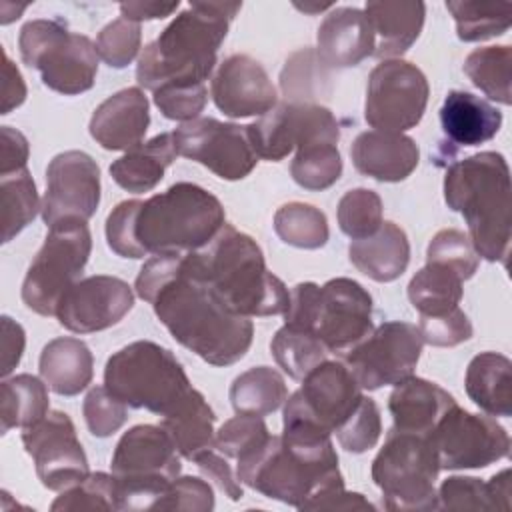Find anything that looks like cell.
<instances>
[{
    "instance_id": "31",
    "label": "cell",
    "mask_w": 512,
    "mask_h": 512,
    "mask_svg": "<svg viewBox=\"0 0 512 512\" xmlns=\"http://www.w3.org/2000/svg\"><path fill=\"white\" fill-rule=\"evenodd\" d=\"M178 150L172 132L158 134L144 144L128 150L110 164L112 180L134 194H144L156 188L164 178V170L176 160Z\"/></svg>"
},
{
    "instance_id": "35",
    "label": "cell",
    "mask_w": 512,
    "mask_h": 512,
    "mask_svg": "<svg viewBox=\"0 0 512 512\" xmlns=\"http://www.w3.org/2000/svg\"><path fill=\"white\" fill-rule=\"evenodd\" d=\"M288 398L282 374L270 366H256L234 378L230 386V402L236 414L268 416L276 412Z\"/></svg>"
},
{
    "instance_id": "12",
    "label": "cell",
    "mask_w": 512,
    "mask_h": 512,
    "mask_svg": "<svg viewBox=\"0 0 512 512\" xmlns=\"http://www.w3.org/2000/svg\"><path fill=\"white\" fill-rule=\"evenodd\" d=\"M92 252L84 220H64L48 228L22 282V302L40 316H56L64 294L78 282Z\"/></svg>"
},
{
    "instance_id": "33",
    "label": "cell",
    "mask_w": 512,
    "mask_h": 512,
    "mask_svg": "<svg viewBox=\"0 0 512 512\" xmlns=\"http://www.w3.org/2000/svg\"><path fill=\"white\" fill-rule=\"evenodd\" d=\"M214 410L194 388L170 414L162 416V428L172 438L178 454L192 460L214 448Z\"/></svg>"
},
{
    "instance_id": "47",
    "label": "cell",
    "mask_w": 512,
    "mask_h": 512,
    "mask_svg": "<svg viewBox=\"0 0 512 512\" xmlns=\"http://www.w3.org/2000/svg\"><path fill=\"white\" fill-rule=\"evenodd\" d=\"M140 44V24L120 16L98 32L96 52L110 68H126L138 56Z\"/></svg>"
},
{
    "instance_id": "11",
    "label": "cell",
    "mask_w": 512,
    "mask_h": 512,
    "mask_svg": "<svg viewBox=\"0 0 512 512\" xmlns=\"http://www.w3.org/2000/svg\"><path fill=\"white\" fill-rule=\"evenodd\" d=\"M20 58L28 68H36L44 86L50 90L76 96L94 86L98 74L96 44L70 32L56 20H30L18 36Z\"/></svg>"
},
{
    "instance_id": "4",
    "label": "cell",
    "mask_w": 512,
    "mask_h": 512,
    "mask_svg": "<svg viewBox=\"0 0 512 512\" xmlns=\"http://www.w3.org/2000/svg\"><path fill=\"white\" fill-rule=\"evenodd\" d=\"M242 2H190L150 42L136 66V80L146 90L204 84L216 66V54Z\"/></svg>"
},
{
    "instance_id": "46",
    "label": "cell",
    "mask_w": 512,
    "mask_h": 512,
    "mask_svg": "<svg viewBox=\"0 0 512 512\" xmlns=\"http://www.w3.org/2000/svg\"><path fill=\"white\" fill-rule=\"evenodd\" d=\"M56 510H118L114 476L106 472L88 474L82 482L66 488L50 506Z\"/></svg>"
},
{
    "instance_id": "1",
    "label": "cell",
    "mask_w": 512,
    "mask_h": 512,
    "mask_svg": "<svg viewBox=\"0 0 512 512\" xmlns=\"http://www.w3.org/2000/svg\"><path fill=\"white\" fill-rule=\"evenodd\" d=\"M136 294L152 304L154 314L178 344L212 366H230L246 356L254 326L230 312L196 274L182 254H156L144 262Z\"/></svg>"
},
{
    "instance_id": "36",
    "label": "cell",
    "mask_w": 512,
    "mask_h": 512,
    "mask_svg": "<svg viewBox=\"0 0 512 512\" xmlns=\"http://www.w3.org/2000/svg\"><path fill=\"white\" fill-rule=\"evenodd\" d=\"M462 278L446 266L426 264L408 284V300L420 316L450 312L462 300Z\"/></svg>"
},
{
    "instance_id": "48",
    "label": "cell",
    "mask_w": 512,
    "mask_h": 512,
    "mask_svg": "<svg viewBox=\"0 0 512 512\" xmlns=\"http://www.w3.org/2000/svg\"><path fill=\"white\" fill-rule=\"evenodd\" d=\"M338 444L352 454H362L374 448L382 434V420L376 402L362 396L356 410L346 418V422L334 432Z\"/></svg>"
},
{
    "instance_id": "17",
    "label": "cell",
    "mask_w": 512,
    "mask_h": 512,
    "mask_svg": "<svg viewBox=\"0 0 512 512\" xmlns=\"http://www.w3.org/2000/svg\"><path fill=\"white\" fill-rule=\"evenodd\" d=\"M172 136L180 156L206 166L222 180H242L258 162L246 126L196 118L178 126Z\"/></svg>"
},
{
    "instance_id": "41",
    "label": "cell",
    "mask_w": 512,
    "mask_h": 512,
    "mask_svg": "<svg viewBox=\"0 0 512 512\" xmlns=\"http://www.w3.org/2000/svg\"><path fill=\"white\" fill-rule=\"evenodd\" d=\"M276 364L294 380H302L312 368L328 360L324 344L308 330L284 324L270 342Z\"/></svg>"
},
{
    "instance_id": "22",
    "label": "cell",
    "mask_w": 512,
    "mask_h": 512,
    "mask_svg": "<svg viewBox=\"0 0 512 512\" xmlns=\"http://www.w3.org/2000/svg\"><path fill=\"white\" fill-rule=\"evenodd\" d=\"M210 94L216 108L228 118L262 116L278 102L268 72L248 54H232L220 62Z\"/></svg>"
},
{
    "instance_id": "8",
    "label": "cell",
    "mask_w": 512,
    "mask_h": 512,
    "mask_svg": "<svg viewBox=\"0 0 512 512\" xmlns=\"http://www.w3.org/2000/svg\"><path fill=\"white\" fill-rule=\"evenodd\" d=\"M104 386L126 406L158 416L170 414L194 390L178 358L152 340L114 352L104 368Z\"/></svg>"
},
{
    "instance_id": "16",
    "label": "cell",
    "mask_w": 512,
    "mask_h": 512,
    "mask_svg": "<svg viewBox=\"0 0 512 512\" xmlns=\"http://www.w3.org/2000/svg\"><path fill=\"white\" fill-rule=\"evenodd\" d=\"M440 470L486 468L510 452V436L490 416L472 414L458 404L450 406L428 434Z\"/></svg>"
},
{
    "instance_id": "25",
    "label": "cell",
    "mask_w": 512,
    "mask_h": 512,
    "mask_svg": "<svg viewBox=\"0 0 512 512\" xmlns=\"http://www.w3.org/2000/svg\"><path fill=\"white\" fill-rule=\"evenodd\" d=\"M354 168L378 182H402L418 166L420 148L402 132L368 130L354 138L350 146Z\"/></svg>"
},
{
    "instance_id": "18",
    "label": "cell",
    "mask_w": 512,
    "mask_h": 512,
    "mask_svg": "<svg viewBox=\"0 0 512 512\" xmlns=\"http://www.w3.org/2000/svg\"><path fill=\"white\" fill-rule=\"evenodd\" d=\"M362 388L342 360H324L286 400L284 418L308 420L334 434L362 400Z\"/></svg>"
},
{
    "instance_id": "43",
    "label": "cell",
    "mask_w": 512,
    "mask_h": 512,
    "mask_svg": "<svg viewBox=\"0 0 512 512\" xmlns=\"http://www.w3.org/2000/svg\"><path fill=\"white\" fill-rule=\"evenodd\" d=\"M336 218L340 230L352 238L360 240L372 236L382 220V198L368 188L348 190L336 208Z\"/></svg>"
},
{
    "instance_id": "49",
    "label": "cell",
    "mask_w": 512,
    "mask_h": 512,
    "mask_svg": "<svg viewBox=\"0 0 512 512\" xmlns=\"http://www.w3.org/2000/svg\"><path fill=\"white\" fill-rule=\"evenodd\" d=\"M84 420L92 436L108 438L118 432L128 420L126 404L116 398L106 386H94L82 404Z\"/></svg>"
},
{
    "instance_id": "24",
    "label": "cell",
    "mask_w": 512,
    "mask_h": 512,
    "mask_svg": "<svg viewBox=\"0 0 512 512\" xmlns=\"http://www.w3.org/2000/svg\"><path fill=\"white\" fill-rule=\"evenodd\" d=\"M150 124L148 98L138 86L106 98L90 118V136L104 150H132L142 144Z\"/></svg>"
},
{
    "instance_id": "62",
    "label": "cell",
    "mask_w": 512,
    "mask_h": 512,
    "mask_svg": "<svg viewBox=\"0 0 512 512\" xmlns=\"http://www.w3.org/2000/svg\"><path fill=\"white\" fill-rule=\"evenodd\" d=\"M298 10H304V12H308V14H316V12H322V10H326V8H332V4L328 2V4H308V2H304V4H294Z\"/></svg>"
},
{
    "instance_id": "23",
    "label": "cell",
    "mask_w": 512,
    "mask_h": 512,
    "mask_svg": "<svg viewBox=\"0 0 512 512\" xmlns=\"http://www.w3.org/2000/svg\"><path fill=\"white\" fill-rule=\"evenodd\" d=\"M316 56L328 68H350L374 54L376 36L360 8H332L316 34Z\"/></svg>"
},
{
    "instance_id": "37",
    "label": "cell",
    "mask_w": 512,
    "mask_h": 512,
    "mask_svg": "<svg viewBox=\"0 0 512 512\" xmlns=\"http://www.w3.org/2000/svg\"><path fill=\"white\" fill-rule=\"evenodd\" d=\"M446 10L456 22L462 42H482L502 36L512 26V2L448 0Z\"/></svg>"
},
{
    "instance_id": "39",
    "label": "cell",
    "mask_w": 512,
    "mask_h": 512,
    "mask_svg": "<svg viewBox=\"0 0 512 512\" xmlns=\"http://www.w3.org/2000/svg\"><path fill=\"white\" fill-rule=\"evenodd\" d=\"M274 232L284 244L302 250H318L330 236L326 214L304 202L280 206L274 214Z\"/></svg>"
},
{
    "instance_id": "14",
    "label": "cell",
    "mask_w": 512,
    "mask_h": 512,
    "mask_svg": "<svg viewBox=\"0 0 512 512\" xmlns=\"http://www.w3.org/2000/svg\"><path fill=\"white\" fill-rule=\"evenodd\" d=\"M424 340L418 326L390 320L374 328L358 346L342 356L362 390H378L410 378L420 360Z\"/></svg>"
},
{
    "instance_id": "50",
    "label": "cell",
    "mask_w": 512,
    "mask_h": 512,
    "mask_svg": "<svg viewBox=\"0 0 512 512\" xmlns=\"http://www.w3.org/2000/svg\"><path fill=\"white\" fill-rule=\"evenodd\" d=\"M436 494L438 510H496L490 484L474 476H450Z\"/></svg>"
},
{
    "instance_id": "34",
    "label": "cell",
    "mask_w": 512,
    "mask_h": 512,
    "mask_svg": "<svg viewBox=\"0 0 512 512\" xmlns=\"http://www.w3.org/2000/svg\"><path fill=\"white\" fill-rule=\"evenodd\" d=\"M48 386L32 374H16L0 384V432L28 428L50 410Z\"/></svg>"
},
{
    "instance_id": "45",
    "label": "cell",
    "mask_w": 512,
    "mask_h": 512,
    "mask_svg": "<svg viewBox=\"0 0 512 512\" xmlns=\"http://www.w3.org/2000/svg\"><path fill=\"white\" fill-rule=\"evenodd\" d=\"M270 438L266 422L262 416L238 414L226 420L214 436V448L234 460L252 454Z\"/></svg>"
},
{
    "instance_id": "56",
    "label": "cell",
    "mask_w": 512,
    "mask_h": 512,
    "mask_svg": "<svg viewBox=\"0 0 512 512\" xmlns=\"http://www.w3.org/2000/svg\"><path fill=\"white\" fill-rule=\"evenodd\" d=\"M30 148L22 132L12 126L0 128V174H10L26 168Z\"/></svg>"
},
{
    "instance_id": "10",
    "label": "cell",
    "mask_w": 512,
    "mask_h": 512,
    "mask_svg": "<svg viewBox=\"0 0 512 512\" xmlns=\"http://www.w3.org/2000/svg\"><path fill=\"white\" fill-rule=\"evenodd\" d=\"M440 464L430 436L390 430L372 462V480L388 510H438L434 482Z\"/></svg>"
},
{
    "instance_id": "15",
    "label": "cell",
    "mask_w": 512,
    "mask_h": 512,
    "mask_svg": "<svg viewBox=\"0 0 512 512\" xmlns=\"http://www.w3.org/2000/svg\"><path fill=\"white\" fill-rule=\"evenodd\" d=\"M246 134L258 158L278 162L294 148L320 142L338 144L340 126L326 106L282 102L248 124Z\"/></svg>"
},
{
    "instance_id": "60",
    "label": "cell",
    "mask_w": 512,
    "mask_h": 512,
    "mask_svg": "<svg viewBox=\"0 0 512 512\" xmlns=\"http://www.w3.org/2000/svg\"><path fill=\"white\" fill-rule=\"evenodd\" d=\"M306 510H376L362 494L348 492L342 488L330 490L328 494L316 498Z\"/></svg>"
},
{
    "instance_id": "58",
    "label": "cell",
    "mask_w": 512,
    "mask_h": 512,
    "mask_svg": "<svg viewBox=\"0 0 512 512\" xmlns=\"http://www.w3.org/2000/svg\"><path fill=\"white\" fill-rule=\"evenodd\" d=\"M24 100H26V84L22 80V74L12 64L6 50H2V106H0V114H8L10 110L22 106Z\"/></svg>"
},
{
    "instance_id": "3",
    "label": "cell",
    "mask_w": 512,
    "mask_h": 512,
    "mask_svg": "<svg viewBox=\"0 0 512 512\" xmlns=\"http://www.w3.org/2000/svg\"><path fill=\"white\" fill-rule=\"evenodd\" d=\"M236 462L240 484L298 510L344 486L330 432L300 418H284L280 436Z\"/></svg>"
},
{
    "instance_id": "21",
    "label": "cell",
    "mask_w": 512,
    "mask_h": 512,
    "mask_svg": "<svg viewBox=\"0 0 512 512\" xmlns=\"http://www.w3.org/2000/svg\"><path fill=\"white\" fill-rule=\"evenodd\" d=\"M134 306L128 282L118 276L94 274L78 280L60 300L56 318L74 334H90L118 324Z\"/></svg>"
},
{
    "instance_id": "20",
    "label": "cell",
    "mask_w": 512,
    "mask_h": 512,
    "mask_svg": "<svg viewBox=\"0 0 512 512\" xmlns=\"http://www.w3.org/2000/svg\"><path fill=\"white\" fill-rule=\"evenodd\" d=\"M100 204V168L82 150L56 154L46 168L42 220L54 226L64 220H90Z\"/></svg>"
},
{
    "instance_id": "9",
    "label": "cell",
    "mask_w": 512,
    "mask_h": 512,
    "mask_svg": "<svg viewBox=\"0 0 512 512\" xmlns=\"http://www.w3.org/2000/svg\"><path fill=\"white\" fill-rule=\"evenodd\" d=\"M110 470L118 510H144L152 508L178 478L182 464L172 438L162 426L138 424L118 440Z\"/></svg>"
},
{
    "instance_id": "30",
    "label": "cell",
    "mask_w": 512,
    "mask_h": 512,
    "mask_svg": "<svg viewBox=\"0 0 512 512\" xmlns=\"http://www.w3.org/2000/svg\"><path fill=\"white\" fill-rule=\"evenodd\" d=\"M38 368L52 392L60 396H76L92 382L94 358L80 338L60 336L42 348Z\"/></svg>"
},
{
    "instance_id": "38",
    "label": "cell",
    "mask_w": 512,
    "mask_h": 512,
    "mask_svg": "<svg viewBox=\"0 0 512 512\" xmlns=\"http://www.w3.org/2000/svg\"><path fill=\"white\" fill-rule=\"evenodd\" d=\"M464 72L490 100L504 106L512 104V48L508 44L472 50L464 60Z\"/></svg>"
},
{
    "instance_id": "26",
    "label": "cell",
    "mask_w": 512,
    "mask_h": 512,
    "mask_svg": "<svg viewBox=\"0 0 512 512\" xmlns=\"http://www.w3.org/2000/svg\"><path fill=\"white\" fill-rule=\"evenodd\" d=\"M454 404V396L436 382L410 376L398 382L388 398V410L394 420L392 428L428 436Z\"/></svg>"
},
{
    "instance_id": "53",
    "label": "cell",
    "mask_w": 512,
    "mask_h": 512,
    "mask_svg": "<svg viewBox=\"0 0 512 512\" xmlns=\"http://www.w3.org/2000/svg\"><path fill=\"white\" fill-rule=\"evenodd\" d=\"M152 94L158 110L168 120H180V122L196 120L208 102V90L204 84L164 86Z\"/></svg>"
},
{
    "instance_id": "2",
    "label": "cell",
    "mask_w": 512,
    "mask_h": 512,
    "mask_svg": "<svg viewBox=\"0 0 512 512\" xmlns=\"http://www.w3.org/2000/svg\"><path fill=\"white\" fill-rule=\"evenodd\" d=\"M224 206L206 188L176 182L148 200H124L106 218V242L122 258L182 254L210 244L224 222Z\"/></svg>"
},
{
    "instance_id": "7",
    "label": "cell",
    "mask_w": 512,
    "mask_h": 512,
    "mask_svg": "<svg viewBox=\"0 0 512 512\" xmlns=\"http://www.w3.org/2000/svg\"><path fill=\"white\" fill-rule=\"evenodd\" d=\"M284 324L312 332L328 352L344 356L374 330L372 296L352 278L300 282L290 290Z\"/></svg>"
},
{
    "instance_id": "54",
    "label": "cell",
    "mask_w": 512,
    "mask_h": 512,
    "mask_svg": "<svg viewBox=\"0 0 512 512\" xmlns=\"http://www.w3.org/2000/svg\"><path fill=\"white\" fill-rule=\"evenodd\" d=\"M424 344L450 348L472 338V324L458 306L436 316H420L418 326Z\"/></svg>"
},
{
    "instance_id": "5",
    "label": "cell",
    "mask_w": 512,
    "mask_h": 512,
    "mask_svg": "<svg viewBox=\"0 0 512 512\" xmlns=\"http://www.w3.org/2000/svg\"><path fill=\"white\" fill-rule=\"evenodd\" d=\"M188 260L230 312L246 318L286 312L288 288L268 272L256 240L234 226L224 224L210 244L188 252Z\"/></svg>"
},
{
    "instance_id": "32",
    "label": "cell",
    "mask_w": 512,
    "mask_h": 512,
    "mask_svg": "<svg viewBox=\"0 0 512 512\" xmlns=\"http://www.w3.org/2000/svg\"><path fill=\"white\" fill-rule=\"evenodd\" d=\"M468 398L490 416L512 414V362L498 352H480L466 368Z\"/></svg>"
},
{
    "instance_id": "57",
    "label": "cell",
    "mask_w": 512,
    "mask_h": 512,
    "mask_svg": "<svg viewBox=\"0 0 512 512\" xmlns=\"http://www.w3.org/2000/svg\"><path fill=\"white\" fill-rule=\"evenodd\" d=\"M26 344L24 328L10 316H2V368L0 374L8 376L20 362Z\"/></svg>"
},
{
    "instance_id": "55",
    "label": "cell",
    "mask_w": 512,
    "mask_h": 512,
    "mask_svg": "<svg viewBox=\"0 0 512 512\" xmlns=\"http://www.w3.org/2000/svg\"><path fill=\"white\" fill-rule=\"evenodd\" d=\"M216 448L212 450H206L202 454H198L194 458V464L200 468V472L212 480L230 500H240L244 496V490L240 486V480L238 476H234L230 464L226 462V458H222L220 454L214 452Z\"/></svg>"
},
{
    "instance_id": "28",
    "label": "cell",
    "mask_w": 512,
    "mask_h": 512,
    "mask_svg": "<svg viewBox=\"0 0 512 512\" xmlns=\"http://www.w3.org/2000/svg\"><path fill=\"white\" fill-rule=\"evenodd\" d=\"M348 256L356 270L370 280L394 282L408 268L410 242L398 224L382 222L372 236L352 240Z\"/></svg>"
},
{
    "instance_id": "44",
    "label": "cell",
    "mask_w": 512,
    "mask_h": 512,
    "mask_svg": "<svg viewBox=\"0 0 512 512\" xmlns=\"http://www.w3.org/2000/svg\"><path fill=\"white\" fill-rule=\"evenodd\" d=\"M478 254L468 234L456 228H444L436 232L426 248V264H440L456 272L462 280H468L478 270Z\"/></svg>"
},
{
    "instance_id": "61",
    "label": "cell",
    "mask_w": 512,
    "mask_h": 512,
    "mask_svg": "<svg viewBox=\"0 0 512 512\" xmlns=\"http://www.w3.org/2000/svg\"><path fill=\"white\" fill-rule=\"evenodd\" d=\"M488 484L496 502V510L510 512V468H504L502 472L494 474L488 480Z\"/></svg>"
},
{
    "instance_id": "29",
    "label": "cell",
    "mask_w": 512,
    "mask_h": 512,
    "mask_svg": "<svg viewBox=\"0 0 512 512\" xmlns=\"http://www.w3.org/2000/svg\"><path fill=\"white\" fill-rule=\"evenodd\" d=\"M364 14L368 16L376 36L372 56L392 60L402 56L418 40L424 26L426 4L404 0H374L366 4Z\"/></svg>"
},
{
    "instance_id": "6",
    "label": "cell",
    "mask_w": 512,
    "mask_h": 512,
    "mask_svg": "<svg viewBox=\"0 0 512 512\" xmlns=\"http://www.w3.org/2000/svg\"><path fill=\"white\" fill-rule=\"evenodd\" d=\"M510 168L498 152H478L454 162L444 176V200L468 224L478 256L506 264L512 240Z\"/></svg>"
},
{
    "instance_id": "51",
    "label": "cell",
    "mask_w": 512,
    "mask_h": 512,
    "mask_svg": "<svg viewBox=\"0 0 512 512\" xmlns=\"http://www.w3.org/2000/svg\"><path fill=\"white\" fill-rule=\"evenodd\" d=\"M212 508H214V490L206 480L198 476L176 478L152 506V510H188V512H210Z\"/></svg>"
},
{
    "instance_id": "13",
    "label": "cell",
    "mask_w": 512,
    "mask_h": 512,
    "mask_svg": "<svg viewBox=\"0 0 512 512\" xmlns=\"http://www.w3.org/2000/svg\"><path fill=\"white\" fill-rule=\"evenodd\" d=\"M430 86L424 72L406 60H382L368 76L364 118L384 132L414 128L426 110Z\"/></svg>"
},
{
    "instance_id": "52",
    "label": "cell",
    "mask_w": 512,
    "mask_h": 512,
    "mask_svg": "<svg viewBox=\"0 0 512 512\" xmlns=\"http://www.w3.org/2000/svg\"><path fill=\"white\" fill-rule=\"evenodd\" d=\"M316 64H320V60L310 48L298 50L290 56V60H286V66L280 74V84L290 102L302 104L304 98H312L318 86V74H324L322 70H316Z\"/></svg>"
},
{
    "instance_id": "59",
    "label": "cell",
    "mask_w": 512,
    "mask_h": 512,
    "mask_svg": "<svg viewBox=\"0 0 512 512\" xmlns=\"http://www.w3.org/2000/svg\"><path fill=\"white\" fill-rule=\"evenodd\" d=\"M180 6L178 0L174 2H158V0H136V2H122L120 4V14L126 20L132 22H142V20H160L176 12Z\"/></svg>"
},
{
    "instance_id": "42",
    "label": "cell",
    "mask_w": 512,
    "mask_h": 512,
    "mask_svg": "<svg viewBox=\"0 0 512 512\" xmlns=\"http://www.w3.org/2000/svg\"><path fill=\"white\" fill-rule=\"evenodd\" d=\"M292 180L304 190H326L342 174V158L336 144H310L296 150L290 164Z\"/></svg>"
},
{
    "instance_id": "27",
    "label": "cell",
    "mask_w": 512,
    "mask_h": 512,
    "mask_svg": "<svg viewBox=\"0 0 512 512\" xmlns=\"http://www.w3.org/2000/svg\"><path fill=\"white\" fill-rule=\"evenodd\" d=\"M440 124L452 144L480 146L498 134L502 112L472 92L450 90L440 108Z\"/></svg>"
},
{
    "instance_id": "19",
    "label": "cell",
    "mask_w": 512,
    "mask_h": 512,
    "mask_svg": "<svg viewBox=\"0 0 512 512\" xmlns=\"http://www.w3.org/2000/svg\"><path fill=\"white\" fill-rule=\"evenodd\" d=\"M22 444L48 490L62 492L90 474L86 452L66 412L52 410L36 424L22 428Z\"/></svg>"
},
{
    "instance_id": "40",
    "label": "cell",
    "mask_w": 512,
    "mask_h": 512,
    "mask_svg": "<svg viewBox=\"0 0 512 512\" xmlns=\"http://www.w3.org/2000/svg\"><path fill=\"white\" fill-rule=\"evenodd\" d=\"M0 198L2 242H10L36 218L38 208H42L30 172L24 168L18 172L0 174Z\"/></svg>"
}]
</instances>
